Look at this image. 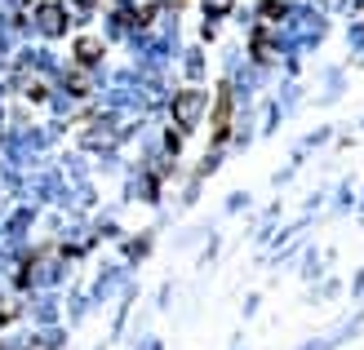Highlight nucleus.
Here are the masks:
<instances>
[{"label": "nucleus", "instance_id": "obj_1", "mask_svg": "<svg viewBox=\"0 0 364 350\" xmlns=\"http://www.w3.org/2000/svg\"><path fill=\"white\" fill-rule=\"evenodd\" d=\"M231 128V89H223L218 94V116H213V142H223Z\"/></svg>", "mask_w": 364, "mask_h": 350}, {"label": "nucleus", "instance_id": "obj_2", "mask_svg": "<svg viewBox=\"0 0 364 350\" xmlns=\"http://www.w3.org/2000/svg\"><path fill=\"white\" fill-rule=\"evenodd\" d=\"M200 102H205L200 94H182V98L173 102V111H178V124H182V128H191V124H196V111H200Z\"/></svg>", "mask_w": 364, "mask_h": 350}]
</instances>
